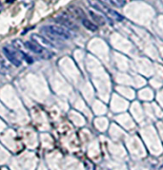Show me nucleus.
Instances as JSON below:
<instances>
[{"label": "nucleus", "mask_w": 163, "mask_h": 170, "mask_svg": "<svg viewBox=\"0 0 163 170\" xmlns=\"http://www.w3.org/2000/svg\"><path fill=\"white\" fill-rule=\"evenodd\" d=\"M90 14H91V16H92V18L94 20V23L95 24H98V25H105V19L102 17V16H100V15H98V14H96V13H94V12H90Z\"/></svg>", "instance_id": "6e6552de"}, {"label": "nucleus", "mask_w": 163, "mask_h": 170, "mask_svg": "<svg viewBox=\"0 0 163 170\" xmlns=\"http://www.w3.org/2000/svg\"><path fill=\"white\" fill-rule=\"evenodd\" d=\"M81 22H82V25L87 29V30H89L90 31H93V32H94V31H96L97 30V26L95 25L94 23H93V22H91L90 20H88L87 18H83L82 20H81Z\"/></svg>", "instance_id": "423d86ee"}, {"label": "nucleus", "mask_w": 163, "mask_h": 170, "mask_svg": "<svg viewBox=\"0 0 163 170\" xmlns=\"http://www.w3.org/2000/svg\"><path fill=\"white\" fill-rule=\"evenodd\" d=\"M41 30L48 37L54 40H68L71 37L70 32L65 28L58 25H47L42 27Z\"/></svg>", "instance_id": "f257e3e1"}, {"label": "nucleus", "mask_w": 163, "mask_h": 170, "mask_svg": "<svg viewBox=\"0 0 163 170\" xmlns=\"http://www.w3.org/2000/svg\"><path fill=\"white\" fill-rule=\"evenodd\" d=\"M7 2H9V3H11V2H13V1H15V0H6Z\"/></svg>", "instance_id": "ddd939ff"}, {"label": "nucleus", "mask_w": 163, "mask_h": 170, "mask_svg": "<svg viewBox=\"0 0 163 170\" xmlns=\"http://www.w3.org/2000/svg\"><path fill=\"white\" fill-rule=\"evenodd\" d=\"M55 21L57 22L58 24H61L62 26L66 27L70 30H76L77 27L76 26V24H74L71 19H69L66 16H58V17L55 18Z\"/></svg>", "instance_id": "20e7f679"}, {"label": "nucleus", "mask_w": 163, "mask_h": 170, "mask_svg": "<svg viewBox=\"0 0 163 170\" xmlns=\"http://www.w3.org/2000/svg\"><path fill=\"white\" fill-rule=\"evenodd\" d=\"M31 39H32V41L36 42L37 44L41 45L42 47H51V48L54 47L53 42H51L50 40L46 39L45 37L39 35V34H32L31 35Z\"/></svg>", "instance_id": "39448f33"}, {"label": "nucleus", "mask_w": 163, "mask_h": 170, "mask_svg": "<svg viewBox=\"0 0 163 170\" xmlns=\"http://www.w3.org/2000/svg\"><path fill=\"white\" fill-rule=\"evenodd\" d=\"M8 71V67L4 64V62L0 59V74H6Z\"/></svg>", "instance_id": "9d476101"}, {"label": "nucleus", "mask_w": 163, "mask_h": 170, "mask_svg": "<svg viewBox=\"0 0 163 170\" xmlns=\"http://www.w3.org/2000/svg\"><path fill=\"white\" fill-rule=\"evenodd\" d=\"M25 47L28 48L29 51L35 52L38 55H41L44 58H48L51 57V53L49 52L44 47H42L41 45L37 44L35 41H31V42H26L25 43Z\"/></svg>", "instance_id": "7ed1b4c3"}, {"label": "nucleus", "mask_w": 163, "mask_h": 170, "mask_svg": "<svg viewBox=\"0 0 163 170\" xmlns=\"http://www.w3.org/2000/svg\"><path fill=\"white\" fill-rule=\"evenodd\" d=\"M3 52L6 56V58L13 65H14V66H16V67H19L21 65L22 62L18 56V54L21 53V51H17L16 48H13L11 47H4Z\"/></svg>", "instance_id": "f03ea898"}, {"label": "nucleus", "mask_w": 163, "mask_h": 170, "mask_svg": "<svg viewBox=\"0 0 163 170\" xmlns=\"http://www.w3.org/2000/svg\"><path fill=\"white\" fill-rule=\"evenodd\" d=\"M69 11L71 12V13L75 16V17H77V18H81V20L83 19V16H84V13L83 12L81 11L80 8H75V7H72V8H70Z\"/></svg>", "instance_id": "0eeeda50"}, {"label": "nucleus", "mask_w": 163, "mask_h": 170, "mask_svg": "<svg viewBox=\"0 0 163 170\" xmlns=\"http://www.w3.org/2000/svg\"><path fill=\"white\" fill-rule=\"evenodd\" d=\"M107 13L111 16V17H113L115 19H117V21H121V20H123V19H124L123 16H122L121 14H119L118 12H117L116 11L108 10V11H107Z\"/></svg>", "instance_id": "1a4fd4ad"}, {"label": "nucleus", "mask_w": 163, "mask_h": 170, "mask_svg": "<svg viewBox=\"0 0 163 170\" xmlns=\"http://www.w3.org/2000/svg\"><path fill=\"white\" fill-rule=\"evenodd\" d=\"M2 9H3V6H2V3H1V2H0V12H1V11H2Z\"/></svg>", "instance_id": "f8f14e48"}, {"label": "nucleus", "mask_w": 163, "mask_h": 170, "mask_svg": "<svg viewBox=\"0 0 163 170\" xmlns=\"http://www.w3.org/2000/svg\"><path fill=\"white\" fill-rule=\"evenodd\" d=\"M103 1H105V2H108V3H110L111 5L117 6V3H116L115 1H113V0H103Z\"/></svg>", "instance_id": "9b49d317"}]
</instances>
